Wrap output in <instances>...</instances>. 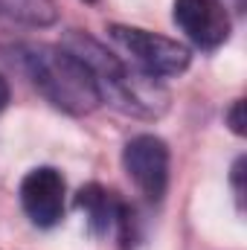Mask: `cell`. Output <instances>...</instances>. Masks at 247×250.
Returning <instances> with one entry per match:
<instances>
[{
  "label": "cell",
  "instance_id": "obj_9",
  "mask_svg": "<svg viewBox=\"0 0 247 250\" xmlns=\"http://www.w3.org/2000/svg\"><path fill=\"white\" fill-rule=\"evenodd\" d=\"M9 99H12V93H9V82H6V79L0 76V111H6Z\"/></svg>",
  "mask_w": 247,
  "mask_h": 250
},
{
  "label": "cell",
  "instance_id": "obj_2",
  "mask_svg": "<svg viewBox=\"0 0 247 250\" xmlns=\"http://www.w3.org/2000/svg\"><path fill=\"white\" fill-rule=\"evenodd\" d=\"M111 38L140 64L145 76H178L189 67V50L166 35L137 26H111Z\"/></svg>",
  "mask_w": 247,
  "mask_h": 250
},
{
  "label": "cell",
  "instance_id": "obj_8",
  "mask_svg": "<svg viewBox=\"0 0 247 250\" xmlns=\"http://www.w3.org/2000/svg\"><path fill=\"white\" fill-rule=\"evenodd\" d=\"M227 123H230V128H233L239 137L247 131V128H245V125H247V123H245V99H239V102H236V105L227 111Z\"/></svg>",
  "mask_w": 247,
  "mask_h": 250
},
{
  "label": "cell",
  "instance_id": "obj_7",
  "mask_svg": "<svg viewBox=\"0 0 247 250\" xmlns=\"http://www.w3.org/2000/svg\"><path fill=\"white\" fill-rule=\"evenodd\" d=\"M0 15L32 26H50L59 18V9L53 0H0Z\"/></svg>",
  "mask_w": 247,
  "mask_h": 250
},
{
  "label": "cell",
  "instance_id": "obj_4",
  "mask_svg": "<svg viewBox=\"0 0 247 250\" xmlns=\"http://www.w3.org/2000/svg\"><path fill=\"white\" fill-rule=\"evenodd\" d=\"M21 204L32 224L56 227L64 218V178L53 166L32 169L21 184Z\"/></svg>",
  "mask_w": 247,
  "mask_h": 250
},
{
  "label": "cell",
  "instance_id": "obj_6",
  "mask_svg": "<svg viewBox=\"0 0 247 250\" xmlns=\"http://www.w3.org/2000/svg\"><path fill=\"white\" fill-rule=\"evenodd\" d=\"M76 204L87 212L90 230H93L96 236H105V233L120 221V212H123V207H125V204H120V201L111 198V192H105V189L96 187V184H90V187L82 189L79 198H76Z\"/></svg>",
  "mask_w": 247,
  "mask_h": 250
},
{
  "label": "cell",
  "instance_id": "obj_10",
  "mask_svg": "<svg viewBox=\"0 0 247 250\" xmlns=\"http://www.w3.org/2000/svg\"><path fill=\"white\" fill-rule=\"evenodd\" d=\"M87 3H93V0H87Z\"/></svg>",
  "mask_w": 247,
  "mask_h": 250
},
{
  "label": "cell",
  "instance_id": "obj_3",
  "mask_svg": "<svg viewBox=\"0 0 247 250\" xmlns=\"http://www.w3.org/2000/svg\"><path fill=\"white\" fill-rule=\"evenodd\" d=\"M123 166L148 201H160L169 187V148L154 134H140L123 148Z\"/></svg>",
  "mask_w": 247,
  "mask_h": 250
},
{
  "label": "cell",
  "instance_id": "obj_1",
  "mask_svg": "<svg viewBox=\"0 0 247 250\" xmlns=\"http://www.w3.org/2000/svg\"><path fill=\"white\" fill-rule=\"evenodd\" d=\"M32 84L67 114H90L102 99L87 67L64 47H21Z\"/></svg>",
  "mask_w": 247,
  "mask_h": 250
},
{
  "label": "cell",
  "instance_id": "obj_5",
  "mask_svg": "<svg viewBox=\"0 0 247 250\" xmlns=\"http://www.w3.org/2000/svg\"><path fill=\"white\" fill-rule=\"evenodd\" d=\"M175 23L198 47H218L230 38V15L221 0H175Z\"/></svg>",
  "mask_w": 247,
  "mask_h": 250
}]
</instances>
